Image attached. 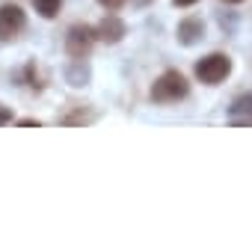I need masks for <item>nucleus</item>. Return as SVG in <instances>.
Masks as SVG:
<instances>
[{"label":"nucleus","instance_id":"obj_1","mask_svg":"<svg viewBox=\"0 0 252 252\" xmlns=\"http://www.w3.org/2000/svg\"><path fill=\"white\" fill-rule=\"evenodd\" d=\"M187 92H190V83L181 71H163L152 86V98L158 104H175V101L187 98Z\"/></svg>","mask_w":252,"mask_h":252},{"label":"nucleus","instance_id":"obj_13","mask_svg":"<svg viewBox=\"0 0 252 252\" xmlns=\"http://www.w3.org/2000/svg\"><path fill=\"white\" fill-rule=\"evenodd\" d=\"M137 3H140V6H146V3H152V0H137Z\"/></svg>","mask_w":252,"mask_h":252},{"label":"nucleus","instance_id":"obj_4","mask_svg":"<svg viewBox=\"0 0 252 252\" xmlns=\"http://www.w3.org/2000/svg\"><path fill=\"white\" fill-rule=\"evenodd\" d=\"M92 42H95V30L83 27V24H74L65 36V54L71 60H86V54L92 51Z\"/></svg>","mask_w":252,"mask_h":252},{"label":"nucleus","instance_id":"obj_11","mask_svg":"<svg viewBox=\"0 0 252 252\" xmlns=\"http://www.w3.org/2000/svg\"><path fill=\"white\" fill-rule=\"evenodd\" d=\"M9 122H12V110L0 104V128H3V125H9Z\"/></svg>","mask_w":252,"mask_h":252},{"label":"nucleus","instance_id":"obj_12","mask_svg":"<svg viewBox=\"0 0 252 252\" xmlns=\"http://www.w3.org/2000/svg\"><path fill=\"white\" fill-rule=\"evenodd\" d=\"M193 3H199V0H175V6H193Z\"/></svg>","mask_w":252,"mask_h":252},{"label":"nucleus","instance_id":"obj_3","mask_svg":"<svg viewBox=\"0 0 252 252\" xmlns=\"http://www.w3.org/2000/svg\"><path fill=\"white\" fill-rule=\"evenodd\" d=\"M27 27V18H24V9L18 3H3L0 6V39L3 42H12L24 33Z\"/></svg>","mask_w":252,"mask_h":252},{"label":"nucleus","instance_id":"obj_9","mask_svg":"<svg viewBox=\"0 0 252 252\" xmlns=\"http://www.w3.org/2000/svg\"><path fill=\"white\" fill-rule=\"evenodd\" d=\"M33 3H36V12L42 18H57L63 9V0H33Z\"/></svg>","mask_w":252,"mask_h":252},{"label":"nucleus","instance_id":"obj_6","mask_svg":"<svg viewBox=\"0 0 252 252\" xmlns=\"http://www.w3.org/2000/svg\"><path fill=\"white\" fill-rule=\"evenodd\" d=\"M228 116H231V125H252V92L237 95L228 107Z\"/></svg>","mask_w":252,"mask_h":252},{"label":"nucleus","instance_id":"obj_10","mask_svg":"<svg viewBox=\"0 0 252 252\" xmlns=\"http://www.w3.org/2000/svg\"><path fill=\"white\" fill-rule=\"evenodd\" d=\"M98 3H101L104 9H110V12H116V9H122L125 3H128V0H98Z\"/></svg>","mask_w":252,"mask_h":252},{"label":"nucleus","instance_id":"obj_8","mask_svg":"<svg viewBox=\"0 0 252 252\" xmlns=\"http://www.w3.org/2000/svg\"><path fill=\"white\" fill-rule=\"evenodd\" d=\"M65 77H68V83H71V86H83V83H86V77H89L86 63H83V60H71V63H68Z\"/></svg>","mask_w":252,"mask_h":252},{"label":"nucleus","instance_id":"obj_7","mask_svg":"<svg viewBox=\"0 0 252 252\" xmlns=\"http://www.w3.org/2000/svg\"><path fill=\"white\" fill-rule=\"evenodd\" d=\"M202 36H205L202 18H184V21L178 24V42H181V45H196Z\"/></svg>","mask_w":252,"mask_h":252},{"label":"nucleus","instance_id":"obj_14","mask_svg":"<svg viewBox=\"0 0 252 252\" xmlns=\"http://www.w3.org/2000/svg\"><path fill=\"white\" fill-rule=\"evenodd\" d=\"M225 3H243V0H225Z\"/></svg>","mask_w":252,"mask_h":252},{"label":"nucleus","instance_id":"obj_2","mask_svg":"<svg viewBox=\"0 0 252 252\" xmlns=\"http://www.w3.org/2000/svg\"><path fill=\"white\" fill-rule=\"evenodd\" d=\"M228 74H231V60H228V54H211V57H205V60L196 63V77H199L202 83H208V86L222 83Z\"/></svg>","mask_w":252,"mask_h":252},{"label":"nucleus","instance_id":"obj_5","mask_svg":"<svg viewBox=\"0 0 252 252\" xmlns=\"http://www.w3.org/2000/svg\"><path fill=\"white\" fill-rule=\"evenodd\" d=\"M128 33V27H125V21L122 18H116V15H107L101 24H98V30H95V36L101 39V42H107V45H116V42H122V36Z\"/></svg>","mask_w":252,"mask_h":252}]
</instances>
